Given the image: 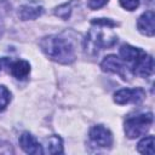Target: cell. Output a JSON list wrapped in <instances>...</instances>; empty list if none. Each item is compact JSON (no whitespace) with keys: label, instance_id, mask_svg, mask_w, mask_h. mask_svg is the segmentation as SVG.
I'll list each match as a JSON object with an SVG mask.
<instances>
[{"label":"cell","instance_id":"1","mask_svg":"<svg viewBox=\"0 0 155 155\" xmlns=\"http://www.w3.org/2000/svg\"><path fill=\"white\" fill-rule=\"evenodd\" d=\"M92 27L85 39V51L90 54H97L99 50L114 46L117 42V36L111 28L116 23L108 18H98L91 22Z\"/></svg>","mask_w":155,"mask_h":155},{"label":"cell","instance_id":"2","mask_svg":"<svg viewBox=\"0 0 155 155\" xmlns=\"http://www.w3.org/2000/svg\"><path fill=\"white\" fill-rule=\"evenodd\" d=\"M40 47L48 58L61 64H70L75 61L74 46L67 39L58 35L45 36L40 41Z\"/></svg>","mask_w":155,"mask_h":155},{"label":"cell","instance_id":"3","mask_svg":"<svg viewBox=\"0 0 155 155\" xmlns=\"http://www.w3.org/2000/svg\"><path fill=\"white\" fill-rule=\"evenodd\" d=\"M153 124V114L151 113H145V114H139L132 117H128L125 121V133L128 138H138L143 134H145L150 126Z\"/></svg>","mask_w":155,"mask_h":155},{"label":"cell","instance_id":"4","mask_svg":"<svg viewBox=\"0 0 155 155\" xmlns=\"http://www.w3.org/2000/svg\"><path fill=\"white\" fill-rule=\"evenodd\" d=\"M101 68H102L103 71L117 74V75H120L125 80H130V78L132 76L131 68L125 65L121 59H119L116 56H113V54L107 56L103 59V62L101 63Z\"/></svg>","mask_w":155,"mask_h":155},{"label":"cell","instance_id":"5","mask_svg":"<svg viewBox=\"0 0 155 155\" xmlns=\"http://www.w3.org/2000/svg\"><path fill=\"white\" fill-rule=\"evenodd\" d=\"M145 98V91L140 87L137 88H122L115 92L114 101L117 104H127V103H140Z\"/></svg>","mask_w":155,"mask_h":155},{"label":"cell","instance_id":"6","mask_svg":"<svg viewBox=\"0 0 155 155\" xmlns=\"http://www.w3.org/2000/svg\"><path fill=\"white\" fill-rule=\"evenodd\" d=\"M132 74H136L140 78H148L149 75L153 74L154 70V59L151 56L147 54L144 51L142 54L137 58V61L132 64Z\"/></svg>","mask_w":155,"mask_h":155},{"label":"cell","instance_id":"7","mask_svg":"<svg viewBox=\"0 0 155 155\" xmlns=\"http://www.w3.org/2000/svg\"><path fill=\"white\" fill-rule=\"evenodd\" d=\"M90 138L96 145L102 147V148H110L113 144L111 132L102 125H96L91 128Z\"/></svg>","mask_w":155,"mask_h":155},{"label":"cell","instance_id":"8","mask_svg":"<svg viewBox=\"0 0 155 155\" xmlns=\"http://www.w3.org/2000/svg\"><path fill=\"white\" fill-rule=\"evenodd\" d=\"M19 145L21 148L27 153L31 155H38V154H44L42 145L35 139L33 134L29 132H23L19 137Z\"/></svg>","mask_w":155,"mask_h":155},{"label":"cell","instance_id":"9","mask_svg":"<svg viewBox=\"0 0 155 155\" xmlns=\"http://www.w3.org/2000/svg\"><path fill=\"white\" fill-rule=\"evenodd\" d=\"M154 21H155V15L153 11H147L144 12L138 22H137V28L138 30L147 35V36H153L154 33H155V24H154Z\"/></svg>","mask_w":155,"mask_h":155},{"label":"cell","instance_id":"10","mask_svg":"<svg viewBox=\"0 0 155 155\" xmlns=\"http://www.w3.org/2000/svg\"><path fill=\"white\" fill-rule=\"evenodd\" d=\"M42 13H44V7L39 4H35V2L22 5L19 7V11H18V16L22 21L35 19V18L40 17Z\"/></svg>","mask_w":155,"mask_h":155},{"label":"cell","instance_id":"11","mask_svg":"<svg viewBox=\"0 0 155 155\" xmlns=\"http://www.w3.org/2000/svg\"><path fill=\"white\" fill-rule=\"evenodd\" d=\"M30 73V64L27 61H16L11 65V74L18 79V80H24Z\"/></svg>","mask_w":155,"mask_h":155},{"label":"cell","instance_id":"12","mask_svg":"<svg viewBox=\"0 0 155 155\" xmlns=\"http://www.w3.org/2000/svg\"><path fill=\"white\" fill-rule=\"evenodd\" d=\"M45 149L44 153L48 154H62L63 153V142L61 137L53 134L45 139Z\"/></svg>","mask_w":155,"mask_h":155},{"label":"cell","instance_id":"13","mask_svg":"<svg viewBox=\"0 0 155 155\" xmlns=\"http://www.w3.org/2000/svg\"><path fill=\"white\" fill-rule=\"evenodd\" d=\"M142 52H143L142 50L133 47L131 45H127V44H125L120 47V56L122 57V59L125 62L131 63V64H133L137 61V58L142 54Z\"/></svg>","mask_w":155,"mask_h":155},{"label":"cell","instance_id":"14","mask_svg":"<svg viewBox=\"0 0 155 155\" xmlns=\"http://www.w3.org/2000/svg\"><path fill=\"white\" fill-rule=\"evenodd\" d=\"M137 149L140 154L154 155V136H148V137L143 138L138 143Z\"/></svg>","mask_w":155,"mask_h":155},{"label":"cell","instance_id":"15","mask_svg":"<svg viewBox=\"0 0 155 155\" xmlns=\"http://www.w3.org/2000/svg\"><path fill=\"white\" fill-rule=\"evenodd\" d=\"M74 2H75V0H71L69 2H65L61 6H58L54 10V15L58 16L59 18H62V19H68L70 13H71V6H73Z\"/></svg>","mask_w":155,"mask_h":155},{"label":"cell","instance_id":"16","mask_svg":"<svg viewBox=\"0 0 155 155\" xmlns=\"http://www.w3.org/2000/svg\"><path fill=\"white\" fill-rule=\"evenodd\" d=\"M11 101V93L5 86H0V111H2Z\"/></svg>","mask_w":155,"mask_h":155},{"label":"cell","instance_id":"17","mask_svg":"<svg viewBox=\"0 0 155 155\" xmlns=\"http://www.w3.org/2000/svg\"><path fill=\"white\" fill-rule=\"evenodd\" d=\"M120 4L124 8L128 11H133L139 6V0H120Z\"/></svg>","mask_w":155,"mask_h":155},{"label":"cell","instance_id":"18","mask_svg":"<svg viewBox=\"0 0 155 155\" xmlns=\"http://www.w3.org/2000/svg\"><path fill=\"white\" fill-rule=\"evenodd\" d=\"M109 0H88V7L91 10H98L103 7Z\"/></svg>","mask_w":155,"mask_h":155},{"label":"cell","instance_id":"19","mask_svg":"<svg viewBox=\"0 0 155 155\" xmlns=\"http://www.w3.org/2000/svg\"><path fill=\"white\" fill-rule=\"evenodd\" d=\"M2 33H4V24H2V22H1V19H0V38H1Z\"/></svg>","mask_w":155,"mask_h":155},{"label":"cell","instance_id":"20","mask_svg":"<svg viewBox=\"0 0 155 155\" xmlns=\"http://www.w3.org/2000/svg\"><path fill=\"white\" fill-rule=\"evenodd\" d=\"M5 61H6L5 58H4V59H0V70H1V67H2V63H4Z\"/></svg>","mask_w":155,"mask_h":155}]
</instances>
